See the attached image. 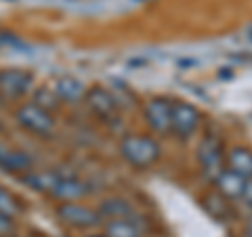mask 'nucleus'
I'll return each mask as SVG.
<instances>
[{"label": "nucleus", "instance_id": "f257e3e1", "mask_svg": "<svg viewBox=\"0 0 252 237\" xmlns=\"http://www.w3.org/2000/svg\"><path fill=\"white\" fill-rule=\"evenodd\" d=\"M120 155L135 168H149L162 155L160 143L147 134H128L120 141Z\"/></svg>", "mask_w": 252, "mask_h": 237}, {"label": "nucleus", "instance_id": "f03ea898", "mask_svg": "<svg viewBox=\"0 0 252 237\" xmlns=\"http://www.w3.org/2000/svg\"><path fill=\"white\" fill-rule=\"evenodd\" d=\"M198 166L204 178L215 183L227 168V149L217 134H206L198 145Z\"/></svg>", "mask_w": 252, "mask_h": 237}, {"label": "nucleus", "instance_id": "7ed1b4c3", "mask_svg": "<svg viewBox=\"0 0 252 237\" xmlns=\"http://www.w3.org/2000/svg\"><path fill=\"white\" fill-rule=\"evenodd\" d=\"M15 120L23 130H28L36 137H51L55 132V118L51 112H46L44 107L36 105L34 101L23 103L15 112Z\"/></svg>", "mask_w": 252, "mask_h": 237}, {"label": "nucleus", "instance_id": "20e7f679", "mask_svg": "<svg viewBox=\"0 0 252 237\" xmlns=\"http://www.w3.org/2000/svg\"><path fill=\"white\" fill-rule=\"evenodd\" d=\"M91 193V187L74 172L55 170V183L51 187V197L57 202H80Z\"/></svg>", "mask_w": 252, "mask_h": 237}, {"label": "nucleus", "instance_id": "39448f33", "mask_svg": "<svg viewBox=\"0 0 252 237\" xmlns=\"http://www.w3.org/2000/svg\"><path fill=\"white\" fill-rule=\"evenodd\" d=\"M202 116L200 109L187 103V101H172V134L181 141L193 139V134L200 130Z\"/></svg>", "mask_w": 252, "mask_h": 237}, {"label": "nucleus", "instance_id": "423d86ee", "mask_svg": "<svg viewBox=\"0 0 252 237\" xmlns=\"http://www.w3.org/2000/svg\"><path fill=\"white\" fill-rule=\"evenodd\" d=\"M57 216L74 229H94L103 223L99 210H93L80 202H61L57 206Z\"/></svg>", "mask_w": 252, "mask_h": 237}, {"label": "nucleus", "instance_id": "0eeeda50", "mask_svg": "<svg viewBox=\"0 0 252 237\" xmlns=\"http://www.w3.org/2000/svg\"><path fill=\"white\" fill-rule=\"evenodd\" d=\"M145 120L156 134L166 137L172 132V101L164 97H154L145 103Z\"/></svg>", "mask_w": 252, "mask_h": 237}, {"label": "nucleus", "instance_id": "6e6552de", "mask_svg": "<svg viewBox=\"0 0 252 237\" xmlns=\"http://www.w3.org/2000/svg\"><path fill=\"white\" fill-rule=\"evenodd\" d=\"M32 84H34V76L26 69H0V94L4 99H21Z\"/></svg>", "mask_w": 252, "mask_h": 237}, {"label": "nucleus", "instance_id": "1a4fd4ad", "mask_svg": "<svg viewBox=\"0 0 252 237\" xmlns=\"http://www.w3.org/2000/svg\"><path fill=\"white\" fill-rule=\"evenodd\" d=\"M84 103L91 109V114L101 118V120H112L118 116V99L105 86H93V89L86 90Z\"/></svg>", "mask_w": 252, "mask_h": 237}, {"label": "nucleus", "instance_id": "9d476101", "mask_svg": "<svg viewBox=\"0 0 252 237\" xmlns=\"http://www.w3.org/2000/svg\"><path fill=\"white\" fill-rule=\"evenodd\" d=\"M51 89L61 99V103H80L86 97V90H89L84 82L74 76H59L57 80H53Z\"/></svg>", "mask_w": 252, "mask_h": 237}, {"label": "nucleus", "instance_id": "9b49d317", "mask_svg": "<svg viewBox=\"0 0 252 237\" xmlns=\"http://www.w3.org/2000/svg\"><path fill=\"white\" fill-rule=\"evenodd\" d=\"M215 187H217V193L223 195L227 202H240L244 191V178L240 175H235L233 170L225 168L220 172V177L215 180Z\"/></svg>", "mask_w": 252, "mask_h": 237}, {"label": "nucleus", "instance_id": "f8f14e48", "mask_svg": "<svg viewBox=\"0 0 252 237\" xmlns=\"http://www.w3.org/2000/svg\"><path fill=\"white\" fill-rule=\"evenodd\" d=\"M34 157L28 151H21V149H9L4 153V157L0 160V168L4 172H13V175H26V172L34 170Z\"/></svg>", "mask_w": 252, "mask_h": 237}, {"label": "nucleus", "instance_id": "ddd939ff", "mask_svg": "<svg viewBox=\"0 0 252 237\" xmlns=\"http://www.w3.org/2000/svg\"><path fill=\"white\" fill-rule=\"evenodd\" d=\"M103 220H116V218H130L137 212L132 208V204L124 197H107L101 202V206L97 208Z\"/></svg>", "mask_w": 252, "mask_h": 237}, {"label": "nucleus", "instance_id": "4468645a", "mask_svg": "<svg viewBox=\"0 0 252 237\" xmlns=\"http://www.w3.org/2000/svg\"><path fill=\"white\" fill-rule=\"evenodd\" d=\"M227 168L240 175L244 180L252 178V151L246 147H231L227 151Z\"/></svg>", "mask_w": 252, "mask_h": 237}, {"label": "nucleus", "instance_id": "2eb2a0df", "mask_svg": "<svg viewBox=\"0 0 252 237\" xmlns=\"http://www.w3.org/2000/svg\"><path fill=\"white\" fill-rule=\"evenodd\" d=\"M105 237H143L137 223V214L130 218H116L105 223Z\"/></svg>", "mask_w": 252, "mask_h": 237}, {"label": "nucleus", "instance_id": "dca6fc26", "mask_svg": "<svg viewBox=\"0 0 252 237\" xmlns=\"http://www.w3.org/2000/svg\"><path fill=\"white\" fill-rule=\"evenodd\" d=\"M21 212H23L21 202L6 187L0 185V214L9 216V218H17Z\"/></svg>", "mask_w": 252, "mask_h": 237}, {"label": "nucleus", "instance_id": "f3484780", "mask_svg": "<svg viewBox=\"0 0 252 237\" xmlns=\"http://www.w3.org/2000/svg\"><path fill=\"white\" fill-rule=\"evenodd\" d=\"M229 204L231 202H227L223 195H208L206 200H204V206L208 208V212L215 218L219 220H229Z\"/></svg>", "mask_w": 252, "mask_h": 237}, {"label": "nucleus", "instance_id": "a211bd4d", "mask_svg": "<svg viewBox=\"0 0 252 237\" xmlns=\"http://www.w3.org/2000/svg\"><path fill=\"white\" fill-rule=\"evenodd\" d=\"M34 103L40 105V107H44L46 112L53 114L55 109L61 105V99L57 97V94H55V90L49 86V89H38V90L34 92Z\"/></svg>", "mask_w": 252, "mask_h": 237}, {"label": "nucleus", "instance_id": "6ab92c4d", "mask_svg": "<svg viewBox=\"0 0 252 237\" xmlns=\"http://www.w3.org/2000/svg\"><path fill=\"white\" fill-rule=\"evenodd\" d=\"M15 233V218L0 214V237H11Z\"/></svg>", "mask_w": 252, "mask_h": 237}, {"label": "nucleus", "instance_id": "aec40b11", "mask_svg": "<svg viewBox=\"0 0 252 237\" xmlns=\"http://www.w3.org/2000/svg\"><path fill=\"white\" fill-rule=\"evenodd\" d=\"M240 202H244V206H246L248 210H252V178L244 180V191H242Z\"/></svg>", "mask_w": 252, "mask_h": 237}, {"label": "nucleus", "instance_id": "412c9836", "mask_svg": "<svg viewBox=\"0 0 252 237\" xmlns=\"http://www.w3.org/2000/svg\"><path fill=\"white\" fill-rule=\"evenodd\" d=\"M246 237H252V214H250L248 225H246Z\"/></svg>", "mask_w": 252, "mask_h": 237}, {"label": "nucleus", "instance_id": "4be33fe9", "mask_svg": "<svg viewBox=\"0 0 252 237\" xmlns=\"http://www.w3.org/2000/svg\"><path fill=\"white\" fill-rule=\"evenodd\" d=\"M6 151H9V147H6L4 143H0V160L4 157V153H6Z\"/></svg>", "mask_w": 252, "mask_h": 237}, {"label": "nucleus", "instance_id": "5701e85b", "mask_svg": "<svg viewBox=\"0 0 252 237\" xmlns=\"http://www.w3.org/2000/svg\"><path fill=\"white\" fill-rule=\"evenodd\" d=\"M2 101H4V97H2V94H0V105H2Z\"/></svg>", "mask_w": 252, "mask_h": 237}, {"label": "nucleus", "instance_id": "b1692460", "mask_svg": "<svg viewBox=\"0 0 252 237\" xmlns=\"http://www.w3.org/2000/svg\"><path fill=\"white\" fill-rule=\"evenodd\" d=\"M28 237H40V235H28Z\"/></svg>", "mask_w": 252, "mask_h": 237}, {"label": "nucleus", "instance_id": "393cba45", "mask_svg": "<svg viewBox=\"0 0 252 237\" xmlns=\"http://www.w3.org/2000/svg\"><path fill=\"white\" fill-rule=\"evenodd\" d=\"M0 130H2V122H0Z\"/></svg>", "mask_w": 252, "mask_h": 237}]
</instances>
